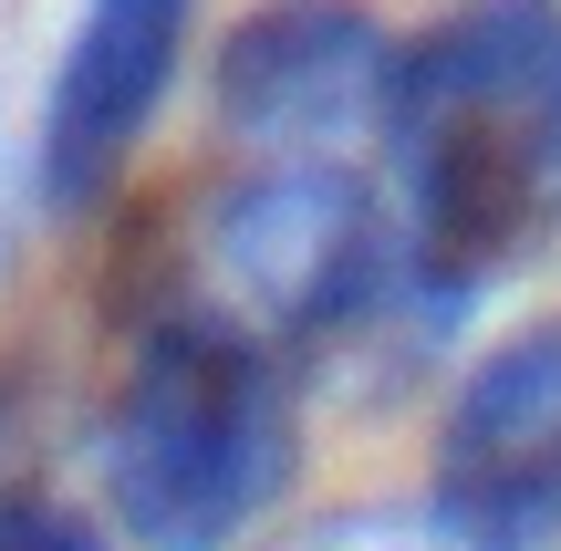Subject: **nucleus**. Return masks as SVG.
I'll return each mask as SVG.
<instances>
[{"label": "nucleus", "instance_id": "f257e3e1", "mask_svg": "<svg viewBox=\"0 0 561 551\" xmlns=\"http://www.w3.org/2000/svg\"><path fill=\"white\" fill-rule=\"evenodd\" d=\"M405 250L426 291H479L561 240V0H468L385 73Z\"/></svg>", "mask_w": 561, "mask_h": 551}, {"label": "nucleus", "instance_id": "f03ea898", "mask_svg": "<svg viewBox=\"0 0 561 551\" xmlns=\"http://www.w3.org/2000/svg\"><path fill=\"white\" fill-rule=\"evenodd\" d=\"M291 386L240 312H167L136 333L104 406V500L136 551H229L291 479Z\"/></svg>", "mask_w": 561, "mask_h": 551}, {"label": "nucleus", "instance_id": "7ed1b4c3", "mask_svg": "<svg viewBox=\"0 0 561 551\" xmlns=\"http://www.w3.org/2000/svg\"><path fill=\"white\" fill-rule=\"evenodd\" d=\"M437 531L458 551H551L561 541V312L520 323L468 365L437 427Z\"/></svg>", "mask_w": 561, "mask_h": 551}, {"label": "nucleus", "instance_id": "20e7f679", "mask_svg": "<svg viewBox=\"0 0 561 551\" xmlns=\"http://www.w3.org/2000/svg\"><path fill=\"white\" fill-rule=\"evenodd\" d=\"M375 198L322 157H271L219 198V282L250 333H322L375 291Z\"/></svg>", "mask_w": 561, "mask_h": 551}, {"label": "nucleus", "instance_id": "39448f33", "mask_svg": "<svg viewBox=\"0 0 561 551\" xmlns=\"http://www.w3.org/2000/svg\"><path fill=\"white\" fill-rule=\"evenodd\" d=\"M385 73H396V53H385L375 11H354V0H261L219 42V125L261 157H322L364 115H385Z\"/></svg>", "mask_w": 561, "mask_h": 551}, {"label": "nucleus", "instance_id": "423d86ee", "mask_svg": "<svg viewBox=\"0 0 561 551\" xmlns=\"http://www.w3.org/2000/svg\"><path fill=\"white\" fill-rule=\"evenodd\" d=\"M187 21H198V0H83L32 146V177L53 208H94L115 187V167L136 157V136L157 125L167 83L187 62Z\"/></svg>", "mask_w": 561, "mask_h": 551}, {"label": "nucleus", "instance_id": "0eeeda50", "mask_svg": "<svg viewBox=\"0 0 561 551\" xmlns=\"http://www.w3.org/2000/svg\"><path fill=\"white\" fill-rule=\"evenodd\" d=\"M0 551H115V541L62 500H0Z\"/></svg>", "mask_w": 561, "mask_h": 551}, {"label": "nucleus", "instance_id": "6e6552de", "mask_svg": "<svg viewBox=\"0 0 561 551\" xmlns=\"http://www.w3.org/2000/svg\"><path fill=\"white\" fill-rule=\"evenodd\" d=\"M280 551H458V541H447L437 510H426V520H322V531H301Z\"/></svg>", "mask_w": 561, "mask_h": 551}]
</instances>
